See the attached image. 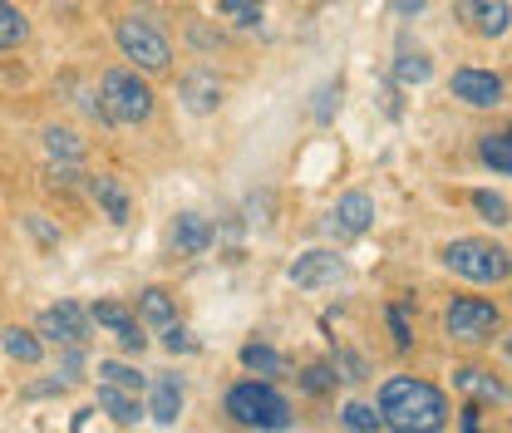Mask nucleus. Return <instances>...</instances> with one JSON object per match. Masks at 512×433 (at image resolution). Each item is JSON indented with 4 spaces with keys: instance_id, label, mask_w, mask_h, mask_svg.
Returning <instances> with one entry per match:
<instances>
[{
    "instance_id": "bb28decb",
    "label": "nucleus",
    "mask_w": 512,
    "mask_h": 433,
    "mask_svg": "<svg viewBox=\"0 0 512 433\" xmlns=\"http://www.w3.org/2000/svg\"><path fill=\"white\" fill-rule=\"evenodd\" d=\"M340 99H345V79L335 74V79H325L316 94H311V119H316V124H335V114H340Z\"/></svg>"
},
{
    "instance_id": "473e14b6",
    "label": "nucleus",
    "mask_w": 512,
    "mask_h": 433,
    "mask_svg": "<svg viewBox=\"0 0 512 433\" xmlns=\"http://www.w3.org/2000/svg\"><path fill=\"white\" fill-rule=\"evenodd\" d=\"M163 350H168V355H197V340L173 320V325H163Z\"/></svg>"
},
{
    "instance_id": "a211bd4d",
    "label": "nucleus",
    "mask_w": 512,
    "mask_h": 433,
    "mask_svg": "<svg viewBox=\"0 0 512 433\" xmlns=\"http://www.w3.org/2000/svg\"><path fill=\"white\" fill-rule=\"evenodd\" d=\"M45 153H50V163H69V168H79L84 158H89V143L74 133L69 124H45Z\"/></svg>"
},
{
    "instance_id": "2eb2a0df",
    "label": "nucleus",
    "mask_w": 512,
    "mask_h": 433,
    "mask_svg": "<svg viewBox=\"0 0 512 433\" xmlns=\"http://www.w3.org/2000/svg\"><path fill=\"white\" fill-rule=\"evenodd\" d=\"M89 197L99 202V212L114 222V227H128V217H133V197H128V187L114 178V173H89Z\"/></svg>"
},
{
    "instance_id": "423d86ee",
    "label": "nucleus",
    "mask_w": 512,
    "mask_h": 433,
    "mask_svg": "<svg viewBox=\"0 0 512 433\" xmlns=\"http://www.w3.org/2000/svg\"><path fill=\"white\" fill-rule=\"evenodd\" d=\"M444 330L458 345H493V335L503 330V310L483 296H453L444 310Z\"/></svg>"
},
{
    "instance_id": "cd10ccee",
    "label": "nucleus",
    "mask_w": 512,
    "mask_h": 433,
    "mask_svg": "<svg viewBox=\"0 0 512 433\" xmlns=\"http://www.w3.org/2000/svg\"><path fill=\"white\" fill-rule=\"evenodd\" d=\"M99 374H104V384H114V389H128V394H143V374L124 365V360H99Z\"/></svg>"
},
{
    "instance_id": "dca6fc26",
    "label": "nucleus",
    "mask_w": 512,
    "mask_h": 433,
    "mask_svg": "<svg viewBox=\"0 0 512 433\" xmlns=\"http://www.w3.org/2000/svg\"><path fill=\"white\" fill-rule=\"evenodd\" d=\"M143 414H153L163 429H173L178 419H183V379L178 374H158L153 379V394H148V409Z\"/></svg>"
},
{
    "instance_id": "9b49d317",
    "label": "nucleus",
    "mask_w": 512,
    "mask_h": 433,
    "mask_svg": "<svg viewBox=\"0 0 512 433\" xmlns=\"http://www.w3.org/2000/svg\"><path fill=\"white\" fill-rule=\"evenodd\" d=\"M453 15H458L478 40H503L512 25V0H458Z\"/></svg>"
},
{
    "instance_id": "c85d7f7f",
    "label": "nucleus",
    "mask_w": 512,
    "mask_h": 433,
    "mask_svg": "<svg viewBox=\"0 0 512 433\" xmlns=\"http://www.w3.org/2000/svg\"><path fill=\"white\" fill-rule=\"evenodd\" d=\"M296 379H301V389H306V394H316V399L335 394V384H340V379H335V370H330V360H316V365H306V370L296 374Z\"/></svg>"
},
{
    "instance_id": "7ed1b4c3",
    "label": "nucleus",
    "mask_w": 512,
    "mask_h": 433,
    "mask_svg": "<svg viewBox=\"0 0 512 433\" xmlns=\"http://www.w3.org/2000/svg\"><path fill=\"white\" fill-rule=\"evenodd\" d=\"M222 409L242 429H261V433L291 429V399L271 379H242V384H232L227 399H222Z\"/></svg>"
},
{
    "instance_id": "aec40b11",
    "label": "nucleus",
    "mask_w": 512,
    "mask_h": 433,
    "mask_svg": "<svg viewBox=\"0 0 512 433\" xmlns=\"http://www.w3.org/2000/svg\"><path fill=\"white\" fill-rule=\"evenodd\" d=\"M133 315H138V325H158V330H163V325H173V320H178V306H173V296H168L163 286H143Z\"/></svg>"
},
{
    "instance_id": "39448f33",
    "label": "nucleus",
    "mask_w": 512,
    "mask_h": 433,
    "mask_svg": "<svg viewBox=\"0 0 512 433\" xmlns=\"http://www.w3.org/2000/svg\"><path fill=\"white\" fill-rule=\"evenodd\" d=\"M439 261H444L453 276L473 281V286H503L512 276L508 247L493 242V237H453V242H444Z\"/></svg>"
},
{
    "instance_id": "0eeeda50",
    "label": "nucleus",
    "mask_w": 512,
    "mask_h": 433,
    "mask_svg": "<svg viewBox=\"0 0 512 433\" xmlns=\"http://www.w3.org/2000/svg\"><path fill=\"white\" fill-rule=\"evenodd\" d=\"M448 94H453L458 104H468V109H503V104H508V79L493 74V69L463 64V69H453Z\"/></svg>"
},
{
    "instance_id": "a878e982",
    "label": "nucleus",
    "mask_w": 512,
    "mask_h": 433,
    "mask_svg": "<svg viewBox=\"0 0 512 433\" xmlns=\"http://www.w3.org/2000/svg\"><path fill=\"white\" fill-rule=\"evenodd\" d=\"M242 365H247L252 374H261V379H276V374L286 370L281 350H271L266 340H247V345H242Z\"/></svg>"
},
{
    "instance_id": "f03ea898",
    "label": "nucleus",
    "mask_w": 512,
    "mask_h": 433,
    "mask_svg": "<svg viewBox=\"0 0 512 433\" xmlns=\"http://www.w3.org/2000/svg\"><path fill=\"white\" fill-rule=\"evenodd\" d=\"M99 114H104V124L138 128L158 114V94H153V84H148L138 69H128V64L104 69V74H99Z\"/></svg>"
},
{
    "instance_id": "f8f14e48",
    "label": "nucleus",
    "mask_w": 512,
    "mask_h": 433,
    "mask_svg": "<svg viewBox=\"0 0 512 433\" xmlns=\"http://www.w3.org/2000/svg\"><path fill=\"white\" fill-rule=\"evenodd\" d=\"M370 227H375V197H370V192H345V197H335V207H330V232H335V237L355 242V237H365Z\"/></svg>"
},
{
    "instance_id": "412c9836",
    "label": "nucleus",
    "mask_w": 512,
    "mask_h": 433,
    "mask_svg": "<svg viewBox=\"0 0 512 433\" xmlns=\"http://www.w3.org/2000/svg\"><path fill=\"white\" fill-rule=\"evenodd\" d=\"M434 79V60H429V50H399L394 55V84H404V89H419V84H429Z\"/></svg>"
},
{
    "instance_id": "4468645a",
    "label": "nucleus",
    "mask_w": 512,
    "mask_h": 433,
    "mask_svg": "<svg viewBox=\"0 0 512 433\" xmlns=\"http://www.w3.org/2000/svg\"><path fill=\"white\" fill-rule=\"evenodd\" d=\"M453 389L468 394V404H498V409L508 404V384L488 370V365H458V370H453Z\"/></svg>"
},
{
    "instance_id": "1a4fd4ad",
    "label": "nucleus",
    "mask_w": 512,
    "mask_h": 433,
    "mask_svg": "<svg viewBox=\"0 0 512 433\" xmlns=\"http://www.w3.org/2000/svg\"><path fill=\"white\" fill-rule=\"evenodd\" d=\"M345 256L330 247H311L301 251L296 261H291V286L296 291H320V286H335V281H345Z\"/></svg>"
},
{
    "instance_id": "4c0bfd02",
    "label": "nucleus",
    "mask_w": 512,
    "mask_h": 433,
    "mask_svg": "<svg viewBox=\"0 0 512 433\" xmlns=\"http://www.w3.org/2000/svg\"><path fill=\"white\" fill-rule=\"evenodd\" d=\"M69 384H64L60 374L55 379H40V384H25V399H50V394H64Z\"/></svg>"
},
{
    "instance_id": "5701e85b",
    "label": "nucleus",
    "mask_w": 512,
    "mask_h": 433,
    "mask_svg": "<svg viewBox=\"0 0 512 433\" xmlns=\"http://www.w3.org/2000/svg\"><path fill=\"white\" fill-rule=\"evenodd\" d=\"M478 158H483V168H493L498 178H508V173H512V138H508V128L483 133V138H478Z\"/></svg>"
},
{
    "instance_id": "6e6552de",
    "label": "nucleus",
    "mask_w": 512,
    "mask_h": 433,
    "mask_svg": "<svg viewBox=\"0 0 512 433\" xmlns=\"http://www.w3.org/2000/svg\"><path fill=\"white\" fill-rule=\"evenodd\" d=\"M35 335L40 340H50V345H84L89 340V310L79 306V301H60V306L40 310V320H35Z\"/></svg>"
},
{
    "instance_id": "72a5a7b5",
    "label": "nucleus",
    "mask_w": 512,
    "mask_h": 433,
    "mask_svg": "<svg viewBox=\"0 0 512 433\" xmlns=\"http://www.w3.org/2000/svg\"><path fill=\"white\" fill-rule=\"evenodd\" d=\"M384 320H389L394 350H409V345H414V335H409V315H404V306H389V310H384Z\"/></svg>"
},
{
    "instance_id": "58836bf2",
    "label": "nucleus",
    "mask_w": 512,
    "mask_h": 433,
    "mask_svg": "<svg viewBox=\"0 0 512 433\" xmlns=\"http://www.w3.org/2000/svg\"><path fill=\"white\" fill-rule=\"evenodd\" d=\"M424 5H429V0H389V5H384V10H389V15H394V20H414V15H419V10H424Z\"/></svg>"
},
{
    "instance_id": "f704fd0d",
    "label": "nucleus",
    "mask_w": 512,
    "mask_h": 433,
    "mask_svg": "<svg viewBox=\"0 0 512 433\" xmlns=\"http://www.w3.org/2000/svg\"><path fill=\"white\" fill-rule=\"evenodd\" d=\"M25 227H30V237H35L40 247H60V227H50L40 212H25Z\"/></svg>"
},
{
    "instance_id": "f257e3e1",
    "label": "nucleus",
    "mask_w": 512,
    "mask_h": 433,
    "mask_svg": "<svg viewBox=\"0 0 512 433\" xmlns=\"http://www.w3.org/2000/svg\"><path fill=\"white\" fill-rule=\"evenodd\" d=\"M380 429L389 433H444L448 429V394L419 374H389L380 384Z\"/></svg>"
},
{
    "instance_id": "e433bc0d",
    "label": "nucleus",
    "mask_w": 512,
    "mask_h": 433,
    "mask_svg": "<svg viewBox=\"0 0 512 433\" xmlns=\"http://www.w3.org/2000/svg\"><path fill=\"white\" fill-rule=\"evenodd\" d=\"M458 429L463 433H488L483 429V404H463V409H458Z\"/></svg>"
},
{
    "instance_id": "393cba45",
    "label": "nucleus",
    "mask_w": 512,
    "mask_h": 433,
    "mask_svg": "<svg viewBox=\"0 0 512 433\" xmlns=\"http://www.w3.org/2000/svg\"><path fill=\"white\" fill-rule=\"evenodd\" d=\"M217 20H227L232 30H261L266 5L261 0H217Z\"/></svg>"
},
{
    "instance_id": "b1692460",
    "label": "nucleus",
    "mask_w": 512,
    "mask_h": 433,
    "mask_svg": "<svg viewBox=\"0 0 512 433\" xmlns=\"http://www.w3.org/2000/svg\"><path fill=\"white\" fill-rule=\"evenodd\" d=\"M25 40H30V20H25V10L10 5V0H0V55L20 50Z\"/></svg>"
},
{
    "instance_id": "c756f323",
    "label": "nucleus",
    "mask_w": 512,
    "mask_h": 433,
    "mask_svg": "<svg viewBox=\"0 0 512 433\" xmlns=\"http://www.w3.org/2000/svg\"><path fill=\"white\" fill-rule=\"evenodd\" d=\"M468 202L483 212V222H493V227H508V197H503V192H488V187H478V192H468Z\"/></svg>"
},
{
    "instance_id": "4be33fe9",
    "label": "nucleus",
    "mask_w": 512,
    "mask_h": 433,
    "mask_svg": "<svg viewBox=\"0 0 512 433\" xmlns=\"http://www.w3.org/2000/svg\"><path fill=\"white\" fill-rule=\"evenodd\" d=\"M99 409L119 424V429H128V424H138L143 419V404H138V394H128V389H114V384H99Z\"/></svg>"
},
{
    "instance_id": "ea45409f",
    "label": "nucleus",
    "mask_w": 512,
    "mask_h": 433,
    "mask_svg": "<svg viewBox=\"0 0 512 433\" xmlns=\"http://www.w3.org/2000/svg\"><path fill=\"white\" fill-rule=\"evenodd\" d=\"M50 5H55V10H64V15H69V10H79V0H50Z\"/></svg>"
},
{
    "instance_id": "2f4dec72",
    "label": "nucleus",
    "mask_w": 512,
    "mask_h": 433,
    "mask_svg": "<svg viewBox=\"0 0 512 433\" xmlns=\"http://www.w3.org/2000/svg\"><path fill=\"white\" fill-rule=\"evenodd\" d=\"M340 419H345V429H350V433H375V429H380V414H375V404H360V399H350Z\"/></svg>"
},
{
    "instance_id": "9d476101",
    "label": "nucleus",
    "mask_w": 512,
    "mask_h": 433,
    "mask_svg": "<svg viewBox=\"0 0 512 433\" xmlns=\"http://www.w3.org/2000/svg\"><path fill=\"white\" fill-rule=\"evenodd\" d=\"M178 99H183V109L197 114V119H207V114H217L222 109V99H227V84L212 74V69H188V74H178Z\"/></svg>"
},
{
    "instance_id": "f3484780",
    "label": "nucleus",
    "mask_w": 512,
    "mask_h": 433,
    "mask_svg": "<svg viewBox=\"0 0 512 433\" xmlns=\"http://www.w3.org/2000/svg\"><path fill=\"white\" fill-rule=\"evenodd\" d=\"M212 242H217V232H212V222H207V217H197V212H178V222H173V251H178V256H202Z\"/></svg>"
},
{
    "instance_id": "c9c22d12",
    "label": "nucleus",
    "mask_w": 512,
    "mask_h": 433,
    "mask_svg": "<svg viewBox=\"0 0 512 433\" xmlns=\"http://www.w3.org/2000/svg\"><path fill=\"white\" fill-rule=\"evenodd\" d=\"M79 370H84V345H64V360H60L64 384H74V379H79Z\"/></svg>"
},
{
    "instance_id": "ddd939ff",
    "label": "nucleus",
    "mask_w": 512,
    "mask_h": 433,
    "mask_svg": "<svg viewBox=\"0 0 512 433\" xmlns=\"http://www.w3.org/2000/svg\"><path fill=\"white\" fill-rule=\"evenodd\" d=\"M89 325H99V330H109L124 350H143L148 345V335H143V325H138V315L119 301H94L89 306Z\"/></svg>"
},
{
    "instance_id": "20e7f679",
    "label": "nucleus",
    "mask_w": 512,
    "mask_h": 433,
    "mask_svg": "<svg viewBox=\"0 0 512 433\" xmlns=\"http://www.w3.org/2000/svg\"><path fill=\"white\" fill-rule=\"evenodd\" d=\"M114 45H119V55L128 60V69H138L143 79L173 69V40H168V30H163L158 20H148V15H119V20H114Z\"/></svg>"
},
{
    "instance_id": "6ab92c4d",
    "label": "nucleus",
    "mask_w": 512,
    "mask_h": 433,
    "mask_svg": "<svg viewBox=\"0 0 512 433\" xmlns=\"http://www.w3.org/2000/svg\"><path fill=\"white\" fill-rule=\"evenodd\" d=\"M0 345H5V355H10L15 365H40V360H45V340H40L35 330H25V325H5V330H0Z\"/></svg>"
},
{
    "instance_id": "7c9ffc66",
    "label": "nucleus",
    "mask_w": 512,
    "mask_h": 433,
    "mask_svg": "<svg viewBox=\"0 0 512 433\" xmlns=\"http://www.w3.org/2000/svg\"><path fill=\"white\" fill-rule=\"evenodd\" d=\"M330 370H335V379H350V384L370 379V365H365V355H355V350H335V355H330Z\"/></svg>"
}]
</instances>
